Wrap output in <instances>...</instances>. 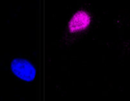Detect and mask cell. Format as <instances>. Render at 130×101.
<instances>
[{
  "label": "cell",
  "instance_id": "cell-1",
  "mask_svg": "<svg viewBox=\"0 0 130 101\" xmlns=\"http://www.w3.org/2000/svg\"><path fill=\"white\" fill-rule=\"evenodd\" d=\"M11 70L17 77L25 82H31L36 77L35 67L24 59H14L12 60Z\"/></svg>",
  "mask_w": 130,
  "mask_h": 101
},
{
  "label": "cell",
  "instance_id": "cell-2",
  "mask_svg": "<svg viewBox=\"0 0 130 101\" xmlns=\"http://www.w3.org/2000/svg\"><path fill=\"white\" fill-rule=\"evenodd\" d=\"M91 23V17L87 12H78L75 13L69 23V30L72 33L87 29Z\"/></svg>",
  "mask_w": 130,
  "mask_h": 101
},
{
  "label": "cell",
  "instance_id": "cell-3",
  "mask_svg": "<svg viewBox=\"0 0 130 101\" xmlns=\"http://www.w3.org/2000/svg\"><path fill=\"white\" fill-rule=\"evenodd\" d=\"M122 49L125 52V53L130 55V39L125 40L122 43Z\"/></svg>",
  "mask_w": 130,
  "mask_h": 101
},
{
  "label": "cell",
  "instance_id": "cell-4",
  "mask_svg": "<svg viewBox=\"0 0 130 101\" xmlns=\"http://www.w3.org/2000/svg\"><path fill=\"white\" fill-rule=\"evenodd\" d=\"M125 24H126V27L130 29V15L126 18V20H125Z\"/></svg>",
  "mask_w": 130,
  "mask_h": 101
}]
</instances>
